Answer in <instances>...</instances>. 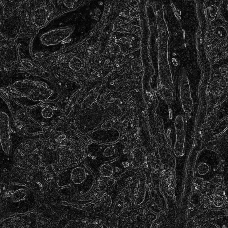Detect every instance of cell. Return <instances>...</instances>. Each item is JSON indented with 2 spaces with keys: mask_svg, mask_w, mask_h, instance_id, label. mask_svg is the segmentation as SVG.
Returning a JSON list of instances; mask_svg holds the SVG:
<instances>
[{
  "mask_svg": "<svg viewBox=\"0 0 228 228\" xmlns=\"http://www.w3.org/2000/svg\"><path fill=\"white\" fill-rule=\"evenodd\" d=\"M54 105L50 102H44L30 108L29 115L43 128L55 127L59 122L62 114Z\"/></svg>",
  "mask_w": 228,
  "mask_h": 228,
  "instance_id": "6da1fadb",
  "label": "cell"
},
{
  "mask_svg": "<svg viewBox=\"0 0 228 228\" xmlns=\"http://www.w3.org/2000/svg\"><path fill=\"white\" fill-rule=\"evenodd\" d=\"M84 135L75 133H72L64 142L59 152V158H64L69 162L71 159L80 160L87 154L88 144L84 138Z\"/></svg>",
  "mask_w": 228,
  "mask_h": 228,
  "instance_id": "7a4b0ae2",
  "label": "cell"
},
{
  "mask_svg": "<svg viewBox=\"0 0 228 228\" xmlns=\"http://www.w3.org/2000/svg\"><path fill=\"white\" fill-rule=\"evenodd\" d=\"M18 82L13 85L18 91L35 101L45 100L51 95V91L42 85L31 82Z\"/></svg>",
  "mask_w": 228,
  "mask_h": 228,
  "instance_id": "3957f363",
  "label": "cell"
},
{
  "mask_svg": "<svg viewBox=\"0 0 228 228\" xmlns=\"http://www.w3.org/2000/svg\"><path fill=\"white\" fill-rule=\"evenodd\" d=\"M87 137L92 141L101 144H107L116 142L119 138L120 134L116 129L98 128L88 134Z\"/></svg>",
  "mask_w": 228,
  "mask_h": 228,
  "instance_id": "277c9868",
  "label": "cell"
},
{
  "mask_svg": "<svg viewBox=\"0 0 228 228\" xmlns=\"http://www.w3.org/2000/svg\"><path fill=\"white\" fill-rule=\"evenodd\" d=\"M174 126L176 130V140L174 148V153L177 157L183 156L185 142V123L182 116L178 115L176 117Z\"/></svg>",
  "mask_w": 228,
  "mask_h": 228,
  "instance_id": "5b68a950",
  "label": "cell"
},
{
  "mask_svg": "<svg viewBox=\"0 0 228 228\" xmlns=\"http://www.w3.org/2000/svg\"><path fill=\"white\" fill-rule=\"evenodd\" d=\"M1 141L3 150L7 154L9 153L11 146L9 131V118L4 112H1Z\"/></svg>",
  "mask_w": 228,
  "mask_h": 228,
  "instance_id": "8992f818",
  "label": "cell"
},
{
  "mask_svg": "<svg viewBox=\"0 0 228 228\" xmlns=\"http://www.w3.org/2000/svg\"><path fill=\"white\" fill-rule=\"evenodd\" d=\"M71 176L72 181L74 183H81L84 181L85 178V169L82 166H77L72 170Z\"/></svg>",
  "mask_w": 228,
  "mask_h": 228,
  "instance_id": "52a82bcc",
  "label": "cell"
},
{
  "mask_svg": "<svg viewBox=\"0 0 228 228\" xmlns=\"http://www.w3.org/2000/svg\"><path fill=\"white\" fill-rule=\"evenodd\" d=\"M208 203L211 209H220L223 208L224 201L221 195L216 194L208 198Z\"/></svg>",
  "mask_w": 228,
  "mask_h": 228,
  "instance_id": "ba28073f",
  "label": "cell"
},
{
  "mask_svg": "<svg viewBox=\"0 0 228 228\" xmlns=\"http://www.w3.org/2000/svg\"><path fill=\"white\" fill-rule=\"evenodd\" d=\"M199 192L201 196L209 198L217 194L216 185L211 182H205L202 188Z\"/></svg>",
  "mask_w": 228,
  "mask_h": 228,
  "instance_id": "9c48e42d",
  "label": "cell"
},
{
  "mask_svg": "<svg viewBox=\"0 0 228 228\" xmlns=\"http://www.w3.org/2000/svg\"><path fill=\"white\" fill-rule=\"evenodd\" d=\"M207 219L203 213H200L194 217L189 220L188 225L190 227H201Z\"/></svg>",
  "mask_w": 228,
  "mask_h": 228,
  "instance_id": "30bf717a",
  "label": "cell"
},
{
  "mask_svg": "<svg viewBox=\"0 0 228 228\" xmlns=\"http://www.w3.org/2000/svg\"><path fill=\"white\" fill-rule=\"evenodd\" d=\"M226 210L223 209H209L204 213L207 219L214 220L217 217L226 215Z\"/></svg>",
  "mask_w": 228,
  "mask_h": 228,
  "instance_id": "8fae6325",
  "label": "cell"
},
{
  "mask_svg": "<svg viewBox=\"0 0 228 228\" xmlns=\"http://www.w3.org/2000/svg\"><path fill=\"white\" fill-rule=\"evenodd\" d=\"M209 170V167L207 164L205 162L199 163L197 168V173L199 176L197 178L203 180L204 176L207 175Z\"/></svg>",
  "mask_w": 228,
  "mask_h": 228,
  "instance_id": "7c38bea8",
  "label": "cell"
},
{
  "mask_svg": "<svg viewBox=\"0 0 228 228\" xmlns=\"http://www.w3.org/2000/svg\"><path fill=\"white\" fill-rule=\"evenodd\" d=\"M201 198L202 196L199 192L194 191L189 197V202L192 205L198 206L201 203Z\"/></svg>",
  "mask_w": 228,
  "mask_h": 228,
  "instance_id": "4fadbf2b",
  "label": "cell"
},
{
  "mask_svg": "<svg viewBox=\"0 0 228 228\" xmlns=\"http://www.w3.org/2000/svg\"><path fill=\"white\" fill-rule=\"evenodd\" d=\"M213 220V223L218 227L227 228L228 225L227 215H225L218 217Z\"/></svg>",
  "mask_w": 228,
  "mask_h": 228,
  "instance_id": "5bb4252c",
  "label": "cell"
},
{
  "mask_svg": "<svg viewBox=\"0 0 228 228\" xmlns=\"http://www.w3.org/2000/svg\"><path fill=\"white\" fill-rule=\"evenodd\" d=\"M99 171L103 176L107 177L109 176L112 173L113 168L112 166L108 163H104L101 165Z\"/></svg>",
  "mask_w": 228,
  "mask_h": 228,
  "instance_id": "9a60e30c",
  "label": "cell"
},
{
  "mask_svg": "<svg viewBox=\"0 0 228 228\" xmlns=\"http://www.w3.org/2000/svg\"><path fill=\"white\" fill-rule=\"evenodd\" d=\"M200 212L198 206L191 204L188 209L187 216L188 220L191 219L196 216L200 213Z\"/></svg>",
  "mask_w": 228,
  "mask_h": 228,
  "instance_id": "2e32d148",
  "label": "cell"
},
{
  "mask_svg": "<svg viewBox=\"0 0 228 228\" xmlns=\"http://www.w3.org/2000/svg\"><path fill=\"white\" fill-rule=\"evenodd\" d=\"M204 184V181L202 179L197 178L194 179L192 183L193 191L199 192L202 188Z\"/></svg>",
  "mask_w": 228,
  "mask_h": 228,
  "instance_id": "e0dca14e",
  "label": "cell"
},
{
  "mask_svg": "<svg viewBox=\"0 0 228 228\" xmlns=\"http://www.w3.org/2000/svg\"><path fill=\"white\" fill-rule=\"evenodd\" d=\"M198 207L201 213H205L210 208L208 203H201Z\"/></svg>",
  "mask_w": 228,
  "mask_h": 228,
  "instance_id": "ac0fdd59",
  "label": "cell"
},
{
  "mask_svg": "<svg viewBox=\"0 0 228 228\" xmlns=\"http://www.w3.org/2000/svg\"><path fill=\"white\" fill-rule=\"evenodd\" d=\"M208 221L207 220L206 222L203 225L202 227H204V228H209V227H211V228H216L218 227L216 226L213 222L211 223V220L207 219Z\"/></svg>",
  "mask_w": 228,
  "mask_h": 228,
  "instance_id": "d6986e66",
  "label": "cell"
},
{
  "mask_svg": "<svg viewBox=\"0 0 228 228\" xmlns=\"http://www.w3.org/2000/svg\"><path fill=\"white\" fill-rule=\"evenodd\" d=\"M222 177L221 175L216 176L211 181V182L213 184L216 185L219 183L221 182L222 180Z\"/></svg>",
  "mask_w": 228,
  "mask_h": 228,
  "instance_id": "ffe728a7",
  "label": "cell"
},
{
  "mask_svg": "<svg viewBox=\"0 0 228 228\" xmlns=\"http://www.w3.org/2000/svg\"><path fill=\"white\" fill-rule=\"evenodd\" d=\"M217 7L215 6H212L209 10V13L211 16L212 17L215 16L217 11Z\"/></svg>",
  "mask_w": 228,
  "mask_h": 228,
  "instance_id": "44dd1931",
  "label": "cell"
},
{
  "mask_svg": "<svg viewBox=\"0 0 228 228\" xmlns=\"http://www.w3.org/2000/svg\"><path fill=\"white\" fill-rule=\"evenodd\" d=\"M216 189L217 192H222L224 189L223 184L221 182L216 185Z\"/></svg>",
  "mask_w": 228,
  "mask_h": 228,
  "instance_id": "7402d4cb",
  "label": "cell"
},
{
  "mask_svg": "<svg viewBox=\"0 0 228 228\" xmlns=\"http://www.w3.org/2000/svg\"><path fill=\"white\" fill-rule=\"evenodd\" d=\"M68 2L66 3V6L68 7H71L73 5L74 3V1H68Z\"/></svg>",
  "mask_w": 228,
  "mask_h": 228,
  "instance_id": "603a6c76",
  "label": "cell"
},
{
  "mask_svg": "<svg viewBox=\"0 0 228 228\" xmlns=\"http://www.w3.org/2000/svg\"><path fill=\"white\" fill-rule=\"evenodd\" d=\"M208 198L207 197L202 196L201 203H208Z\"/></svg>",
  "mask_w": 228,
  "mask_h": 228,
  "instance_id": "cb8c5ba5",
  "label": "cell"
},
{
  "mask_svg": "<svg viewBox=\"0 0 228 228\" xmlns=\"http://www.w3.org/2000/svg\"><path fill=\"white\" fill-rule=\"evenodd\" d=\"M26 226L27 227H29V226L28 225H27Z\"/></svg>",
  "mask_w": 228,
  "mask_h": 228,
  "instance_id": "d4e9b609",
  "label": "cell"
},
{
  "mask_svg": "<svg viewBox=\"0 0 228 228\" xmlns=\"http://www.w3.org/2000/svg\"><path fill=\"white\" fill-rule=\"evenodd\" d=\"M26 223L27 224H28V222H26Z\"/></svg>",
  "mask_w": 228,
  "mask_h": 228,
  "instance_id": "484cf974",
  "label": "cell"
},
{
  "mask_svg": "<svg viewBox=\"0 0 228 228\" xmlns=\"http://www.w3.org/2000/svg\"><path fill=\"white\" fill-rule=\"evenodd\" d=\"M35 227H37V225H36L35 226Z\"/></svg>",
  "mask_w": 228,
  "mask_h": 228,
  "instance_id": "4316f807",
  "label": "cell"
},
{
  "mask_svg": "<svg viewBox=\"0 0 228 228\" xmlns=\"http://www.w3.org/2000/svg\"><path fill=\"white\" fill-rule=\"evenodd\" d=\"M22 225L23 226V225H24V224H22Z\"/></svg>",
  "mask_w": 228,
  "mask_h": 228,
  "instance_id": "83f0119b",
  "label": "cell"
},
{
  "mask_svg": "<svg viewBox=\"0 0 228 228\" xmlns=\"http://www.w3.org/2000/svg\"><path fill=\"white\" fill-rule=\"evenodd\" d=\"M5 227H3L2 228Z\"/></svg>",
  "mask_w": 228,
  "mask_h": 228,
  "instance_id": "f1b7e54d",
  "label": "cell"
}]
</instances>
